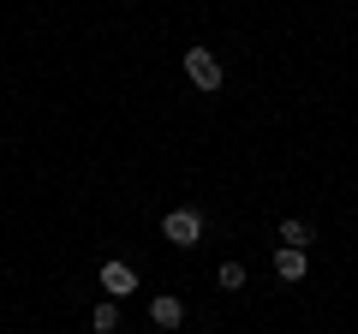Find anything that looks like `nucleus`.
Wrapping results in <instances>:
<instances>
[{"label": "nucleus", "instance_id": "1", "mask_svg": "<svg viewBox=\"0 0 358 334\" xmlns=\"http://www.w3.org/2000/svg\"><path fill=\"white\" fill-rule=\"evenodd\" d=\"M162 233L179 245V251H192V245H203V215H197V209H167Z\"/></svg>", "mask_w": 358, "mask_h": 334}, {"label": "nucleus", "instance_id": "2", "mask_svg": "<svg viewBox=\"0 0 358 334\" xmlns=\"http://www.w3.org/2000/svg\"><path fill=\"white\" fill-rule=\"evenodd\" d=\"M185 78H192L197 90H221V60H215V48H185Z\"/></svg>", "mask_w": 358, "mask_h": 334}, {"label": "nucleus", "instance_id": "3", "mask_svg": "<svg viewBox=\"0 0 358 334\" xmlns=\"http://www.w3.org/2000/svg\"><path fill=\"white\" fill-rule=\"evenodd\" d=\"M96 281H102V293L114 298H131V286H138V275H131V263H102V275H96Z\"/></svg>", "mask_w": 358, "mask_h": 334}, {"label": "nucleus", "instance_id": "4", "mask_svg": "<svg viewBox=\"0 0 358 334\" xmlns=\"http://www.w3.org/2000/svg\"><path fill=\"white\" fill-rule=\"evenodd\" d=\"M150 322L155 328H179V322H185V298H173V293L150 298Z\"/></svg>", "mask_w": 358, "mask_h": 334}, {"label": "nucleus", "instance_id": "5", "mask_svg": "<svg viewBox=\"0 0 358 334\" xmlns=\"http://www.w3.org/2000/svg\"><path fill=\"white\" fill-rule=\"evenodd\" d=\"M275 239H281L287 251H305L317 233H310V221H299V215H293V221H281V227H275Z\"/></svg>", "mask_w": 358, "mask_h": 334}, {"label": "nucleus", "instance_id": "6", "mask_svg": "<svg viewBox=\"0 0 358 334\" xmlns=\"http://www.w3.org/2000/svg\"><path fill=\"white\" fill-rule=\"evenodd\" d=\"M275 275H281V281H305V251H275Z\"/></svg>", "mask_w": 358, "mask_h": 334}, {"label": "nucleus", "instance_id": "7", "mask_svg": "<svg viewBox=\"0 0 358 334\" xmlns=\"http://www.w3.org/2000/svg\"><path fill=\"white\" fill-rule=\"evenodd\" d=\"M90 328H96V334H120V305H114V298H102V305L90 310Z\"/></svg>", "mask_w": 358, "mask_h": 334}, {"label": "nucleus", "instance_id": "8", "mask_svg": "<svg viewBox=\"0 0 358 334\" xmlns=\"http://www.w3.org/2000/svg\"><path fill=\"white\" fill-rule=\"evenodd\" d=\"M215 281L227 286V293H239V286H245V263H221V269H215Z\"/></svg>", "mask_w": 358, "mask_h": 334}]
</instances>
